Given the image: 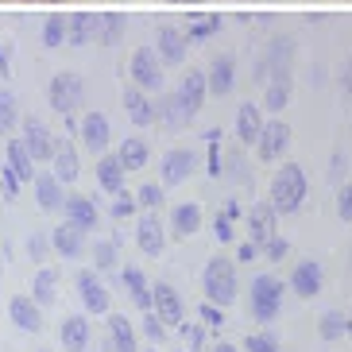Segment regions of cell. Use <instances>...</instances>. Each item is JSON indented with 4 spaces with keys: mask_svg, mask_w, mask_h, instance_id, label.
I'll list each match as a JSON object with an SVG mask.
<instances>
[{
    "mask_svg": "<svg viewBox=\"0 0 352 352\" xmlns=\"http://www.w3.org/2000/svg\"><path fill=\"white\" fill-rule=\"evenodd\" d=\"M170 4H201V0H170Z\"/></svg>",
    "mask_w": 352,
    "mask_h": 352,
    "instance_id": "obj_61",
    "label": "cell"
},
{
    "mask_svg": "<svg viewBox=\"0 0 352 352\" xmlns=\"http://www.w3.org/2000/svg\"><path fill=\"white\" fill-rule=\"evenodd\" d=\"M32 163H35V155L28 151V144H23V140H8V166L23 178V182H35V166Z\"/></svg>",
    "mask_w": 352,
    "mask_h": 352,
    "instance_id": "obj_33",
    "label": "cell"
},
{
    "mask_svg": "<svg viewBox=\"0 0 352 352\" xmlns=\"http://www.w3.org/2000/svg\"><path fill=\"white\" fill-rule=\"evenodd\" d=\"M0 4H63V0H0Z\"/></svg>",
    "mask_w": 352,
    "mask_h": 352,
    "instance_id": "obj_59",
    "label": "cell"
},
{
    "mask_svg": "<svg viewBox=\"0 0 352 352\" xmlns=\"http://www.w3.org/2000/svg\"><path fill=\"white\" fill-rule=\"evenodd\" d=\"M8 318L16 329L23 333H39L43 329V306L32 298V294H16V298L8 302Z\"/></svg>",
    "mask_w": 352,
    "mask_h": 352,
    "instance_id": "obj_12",
    "label": "cell"
},
{
    "mask_svg": "<svg viewBox=\"0 0 352 352\" xmlns=\"http://www.w3.org/2000/svg\"><path fill=\"white\" fill-rule=\"evenodd\" d=\"M54 244L47 236H43V232H32V236H28V256L32 259H47V252H51Z\"/></svg>",
    "mask_w": 352,
    "mask_h": 352,
    "instance_id": "obj_51",
    "label": "cell"
},
{
    "mask_svg": "<svg viewBox=\"0 0 352 352\" xmlns=\"http://www.w3.org/2000/svg\"><path fill=\"white\" fill-rule=\"evenodd\" d=\"M306 201V175H302L298 163H287L275 170L271 178V206L275 213H294V209Z\"/></svg>",
    "mask_w": 352,
    "mask_h": 352,
    "instance_id": "obj_1",
    "label": "cell"
},
{
    "mask_svg": "<svg viewBox=\"0 0 352 352\" xmlns=\"http://www.w3.org/2000/svg\"><path fill=\"white\" fill-rule=\"evenodd\" d=\"M349 333H352V329H349Z\"/></svg>",
    "mask_w": 352,
    "mask_h": 352,
    "instance_id": "obj_63",
    "label": "cell"
},
{
    "mask_svg": "<svg viewBox=\"0 0 352 352\" xmlns=\"http://www.w3.org/2000/svg\"><path fill=\"white\" fill-rule=\"evenodd\" d=\"M120 283H124L128 298H132L140 310H155V294H151V283L144 279V271H140V267H124V271H120Z\"/></svg>",
    "mask_w": 352,
    "mask_h": 352,
    "instance_id": "obj_24",
    "label": "cell"
},
{
    "mask_svg": "<svg viewBox=\"0 0 352 352\" xmlns=\"http://www.w3.org/2000/svg\"><path fill=\"white\" fill-rule=\"evenodd\" d=\"M97 182H101V190H109V194H120V190H124V163H120V155L97 159Z\"/></svg>",
    "mask_w": 352,
    "mask_h": 352,
    "instance_id": "obj_29",
    "label": "cell"
},
{
    "mask_svg": "<svg viewBox=\"0 0 352 352\" xmlns=\"http://www.w3.org/2000/svg\"><path fill=\"white\" fill-rule=\"evenodd\" d=\"M116 155H120L124 170H144V166H147V155H151V151H147V144H144V140H135V135H128L124 144H120V151H116Z\"/></svg>",
    "mask_w": 352,
    "mask_h": 352,
    "instance_id": "obj_37",
    "label": "cell"
},
{
    "mask_svg": "<svg viewBox=\"0 0 352 352\" xmlns=\"http://www.w3.org/2000/svg\"><path fill=\"white\" fill-rule=\"evenodd\" d=\"M140 329H144V337L151 344H163L166 341V321L159 318L155 310H144V321H140Z\"/></svg>",
    "mask_w": 352,
    "mask_h": 352,
    "instance_id": "obj_42",
    "label": "cell"
},
{
    "mask_svg": "<svg viewBox=\"0 0 352 352\" xmlns=\"http://www.w3.org/2000/svg\"><path fill=\"white\" fill-rule=\"evenodd\" d=\"M275 206L271 201H256V206L248 209V240H256L259 248L267 244L271 236H275Z\"/></svg>",
    "mask_w": 352,
    "mask_h": 352,
    "instance_id": "obj_17",
    "label": "cell"
},
{
    "mask_svg": "<svg viewBox=\"0 0 352 352\" xmlns=\"http://www.w3.org/2000/svg\"><path fill=\"white\" fill-rule=\"evenodd\" d=\"M58 341H63L66 352H85L89 349V321H85L82 314L63 318V325H58Z\"/></svg>",
    "mask_w": 352,
    "mask_h": 352,
    "instance_id": "obj_21",
    "label": "cell"
},
{
    "mask_svg": "<svg viewBox=\"0 0 352 352\" xmlns=\"http://www.w3.org/2000/svg\"><path fill=\"white\" fill-rule=\"evenodd\" d=\"M287 101H290V78H271V82H267V97H263V109L283 113Z\"/></svg>",
    "mask_w": 352,
    "mask_h": 352,
    "instance_id": "obj_39",
    "label": "cell"
},
{
    "mask_svg": "<svg viewBox=\"0 0 352 352\" xmlns=\"http://www.w3.org/2000/svg\"><path fill=\"white\" fill-rule=\"evenodd\" d=\"M51 163H54V175L63 178V186L82 175V163H78V147H74L70 140H63V144L54 147V159H51Z\"/></svg>",
    "mask_w": 352,
    "mask_h": 352,
    "instance_id": "obj_30",
    "label": "cell"
},
{
    "mask_svg": "<svg viewBox=\"0 0 352 352\" xmlns=\"http://www.w3.org/2000/svg\"><path fill=\"white\" fill-rule=\"evenodd\" d=\"M201 290H206L209 302L217 306H232L236 302V267L228 256H213L201 271Z\"/></svg>",
    "mask_w": 352,
    "mask_h": 352,
    "instance_id": "obj_2",
    "label": "cell"
},
{
    "mask_svg": "<svg viewBox=\"0 0 352 352\" xmlns=\"http://www.w3.org/2000/svg\"><path fill=\"white\" fill-rule=\"evenodd\" d=\"M221 32V16L213 12V16H201V20H190L186 23V35H190V43H201V39H209V35H217Z\"/></svg>",
    "mask_w": 352,
    "mask_h": 352,
    "instance_id": "obj_40",
    "label": "cell"
},
{
    "mask_svg": "<svg viewBox=\"0 0 352 352\" xmlns=\"http://www.w3.org/2000/svg\"><path fill=\"white\" fill-rule=\"evenodd\" d=\"M259 252H263V248H259L256 240H244V244L236 248V259H240V263H252V259H256Z\"/></svg>",
    "mask_w": 352,
    "mask_h": 352,
    "instance_id": "obj_55",
    "label": "cell"
},
{
    "mask_svg": "<svg viewBox=\"0 0 352 352\" xmlns=\"http://www.w3.org/2000/svg\"><path fill=\"white\" fill-rule=\"evenodd\" d=\"M263 104H252L244 101L236 109V135H240V144H256L259 132H263V113H259Z\"/></svg>",
    "mask_w": 352,
    "mask_h": 352,
    "instance_id": "obj_26",
    "label": "cell"
},
{
    "mask_svg": "<svg viewBox=\"0 0 352 352\" xmlns=\"http://www.w3.org/2000/svg\"><path fill=\"white\" fill-rule=\"evenodd\" d=\"M151 294H155V314L166 321V325H182V318H186V306H182V294H178L170 283H155L151 287Z\"/></svg>",
    "mask_w": 352,
    "mask_h": 352,
    "instance_id": "obj_15",
    "label": "cell"
},
{
    "mask_svg": "<svg viewBox=\"0 0 352 352\" xmlns=\"http://www.w3.org/2000/svg\"><path fill=\"white\" fill-rule=\"evenodd\" d=\"M78 132H82V144L101 155L104 147H109V116L104 113H85L82 124H78Z\"/></svg>",
    "mask_w": 352,
    "mask_h": 352,
    "instance_id": "obj_22",
    "label": "cell"
},
{
    "mask_svg": "<svg viewBox=\"0 0 352 352\" xmlns=\"http://www.w3.org/2000/svg\"><path fill=\"white\" fill-rule=\"evenodd\" d=\"M63 213H66L70 221H78L82 228H97V217H101V213H97V206H94L85 194H70V197H66Z\"/></svg>",
    "mask_w": 352,
    "mask_h": 352,
    "instance_id": "obj_31",
    "label": "cell"
},
{
    "mask_svg": "<svg viewBox=\"0 0 352 352\" xmlns=\"http://www.w3.org/2000/svg\"><path fill=\"white\" fill-rule=\"evenodd\" d=\"M341 175H344V155H333V170H329V178L337 182Z\"/></svg>",
    "mask_w": 352,
    "mask_h": 352,
    "instance_id": "obj_57",
    "label": "cell"
},
{
    "mask_svg": "<svg viewBox=\"0 0 352 352\" xmlns=\"http://www.w3.org/2000/svg\"><path fill=\"white\" fill-rule=\"evenodd\" d=\"M290 63H294V39L290 35H279L271 39L267 54L259 58L256 66V82H271V78H290Z\"/></svg>",
    "mask_w": 352,
    "mask_h": 352,
    "instance_id": "obj_5",
    "label": "cell"
},
{
    "mask_svg": "<svg viewBox=\"0 0 352 352\" xmlns=\"http://www.w3.org/2000/svg\"><path fill=\"white\" fill-rule=\"evenodd\" d=\"M32 298L39 302V306H51V302L58 298V271L43 267L39 275H35V279H32Z\"/></svg>",
    "mask_w": 352,
    "mask_h": 352,
    "instance_id": "obj_35",
    "label": "cell"
},
{
    "mask_svg": "<svg viewBox=\"0 0 352 352\" xmlns=\"http://www.w3.org/2000/svg\"><path fill=\"white\" fill-rule=\"evenodd\" d=\"M47 101H51L54 113L74 116V113H78V104L85 101V82L74 70H58L51 78V85H47Z\"/></svg>",
    "mask_w": 352,
    "mask_h": 352,
    "instance_id": "obj_4",
    "label": "cell"
},
{
    "mask_svg": "<svg viewBox=\"0 0 352 352\" xmlns=\"http://www.w3.org/2000/svg\"><path fill=\"white\" fill-rule=\"evenodd\" d=\"M135 201H140V209H159V206H163V190L147 182V186L135 190Z\"/></svg>",
    "mask_w": 352,
    "mask_h": 352,
    "instance_id": "obj_47",
    "label": "cell"
},
{
    "mask_svg": "<svg viewBox=\"0 0 352 352\" xmlns=\"http://www.w3.org/2000/svg\"><path fill=\"white\" fill-rule=\"evenodd\" d=\"M201 321H206L209 329H221V325H225V306H217V302L206 298V306H201Z\"/></svg>",
    "mask_w": 352,
    "mask_h": 352,
    "instance_id": "obj_50",
    "label": "cell"
},
{
    "mask_svg": "<svg viewBox=\"0 0 352 352\" xmlns=\"http://www.w3.org/2000/svg\"><path fill=\"white\" fill-rule=\"evenodd\" d=\"M194 175V151L190 147H175L163 155V186H182Z\"/></svg>",
    "mask_w": 352,
    "mask_h": 352,
    "instance_id": "obj_18",
    "label": "cell"
},
{
    "mask_svg": "<svg viewBox=\"0 0 352 352\" xmlns=\"http://www.w3.org/2000/svg\"><path fill=\"white\" fill-rule=\"evenodd\" d=\"M8 54H12V47L8 43H0V74H8Z\"/></svg>",
    "mask_w": 352,
    "mask_h": 352,
    "instance_id": "obj_58",
    "label": "cell"
},
{
    "mask_svg": "<svg viewBox=\"0 0 352 352\" xmlns=\"http://www.w3.org/2000/svg\"><path fill=\"white\" fill-rule=\"evenodd\" d=\"M349 329H352V321L344 318L341 310H325V314H321V321H318V333L325 337V341H341Z\"/></svg>",
    "mask_w": 352,
    "mask_h": 352,
    "instance_id": "obj_38",
    "label": "cell"
},
{
    "mask_svg": "<svg viewBox=\"0 0 352 352\" xmlns=\"http://www.w3.org/2000/svg\"><path fill=\"white\" fill-rule=\"evenodd\" d=\"M97 35V12H74L70 16V47H85Z\"/></svg>",
    "mask_w": 352,
    "mask_h": 352,
    "instance_id": "obj_32",
    "label": "cell"
},
{
    "mask_svg": "<svg viewBox=\"0 0 352 352\" xmlns=\"http://www.w3.org/2000/svg\"><path fill=\"white\" fill-rule=\"evenodd\" d=\"M66 39H70V16L51 12V16H47V23H43V47H47V51H54V47H63Z\"/></svg>",
    "mask_w": 352,
    "mask_h": 352,
    "instance_id": "obj_34",
    "label": "cell"
},
{
    "mask_svg": "<svg viewBox=\"0 0 352 352\" xmlns=\"http://www.w3.org/2000/svg\"><path fill=\"white\" fill-rule=\"evenodd\" d=\"M124 28H128L124 12H97V35H94V43H101V47H113V43H120Z\"/></svg>",
    "mask_w": 352,
    "mask_h": 352,
    "instance_id": "obj_28",
    "label": "cell"
},
{
    "mask_svg": "<svg viewBox=\"0 0 352 352\" xmlns=\"http://www.w3.org/2000/svg\"><path fill=\"white\" fill-rule=\"evenodd\" d=\"M147 352H155V349H147Z\"/></svg>",
    "mask_w": 352,
    "mask_h": 352,
    "instance_id": "obj_62",
    "label": "cell"
},
{
    "mask_svg": "<svg viewBox=\"0 0 352 352\" xmlns=\"http://www.w3.org/2000/svg\"><path fill=\"white\" fill-rule=\"evenodd\" d=\"M159 51H151V47H140V51L132 54V82L140 85V89H163V66H159L155 58Z\"/></svg>",
    "mask_w": 352,
    "mask_h": 352,
    "instance_id": "obj_8",
    "label": "cell"
},
{
    "mask_svg": "<svg viewBox=\"0 0 352 352\" xmlns=\"http://www.w3.org/2000/svg\"><path fill=\"white\" fill-rule=\"evenodd\" d=\"M51 244H54V252H58L63 259H78L85 252V228L78 225V221L66 217L63 225L51 232Z\"/></svg>",
    "mask_w": 352,
    "mask_h": 352,
    "instance_id": "obj_13",
    "label": "cell"
},
{
    "mask_svg": "<svg viewBox=\"0 0 352 352\" xmlns=\"http://www.w3.org/2000/svg\"><path fill=\"white\" fill-rule=\"evenodd\" d=\"M135 209H140V201H135V194H128V190H120V194H116V201H113V217H116V221H124V217H132Z\"/></svg>",
    "mask_w": 352,
    "mask_h": 352,
    "instance_id": "obj_46",
    "label": "cell"
},
{
    "mask_svg": "<svg viewBox=\"0 0 352 352\" xmlns=\"http://www.w3.org/2000/svg\"><path fill=\"white\" fill-rule=\"evenodd\" d=\"M248 310L256 321H275L283 310V283L275 275H256L252 279V290H248Z\"/></svg>",
    "mask_w": 352,
    "mask_h": 352,
    "instance_id": "obj_3",
    "label": "cell"
},
{
    "mask_svg": "<svg viewBox=\"0 0 352 352\" xmlns=\"http://www.w3.org/2000/svg\"><path fill=\"white\" fill-rule=\"evenodd\" d=\"M155 109H159V120H163V124H170V128H182V124H190V120H194V116L186 113V104H182V97H178V94L163 97Z\"/></svg>",
    "mask_w": 352,
    "mask_h": 352,
    "instance_id": "obj_36",
    "label": "cell"
},
{
    "mask_svg": "<svg viewBox=\"0 0 352 352\" xmlns=\"http://www.w3.org/2000/svg\"><path fill=\"white\" fill-rule=\"evenodd\" d=\"M35 197H39V206L47 209V213H58V209L66 206L63 178L58 175H35Z\"/></svg>",
    "mask_w": 352,
    "mask_h": 352,
    "instance_id": "obj_27",
    "label": "cell"
},
{
    "mask_svg": "<svg viewBox=\"0 0 352 352\" xmlns=\"http://www.w3.org/2000/svg\"><path fill=\"white\" fill-rule=\"evenodd\" d=\"M341 89L352 94V54H349V63H344V70H341Z\"/></svg>",
    "mask_w": 352,
    "mask_h": 352,
    "instance_id": "obj_56",
    "label": "cell"
},
{
    "mask_svg": "<svg viewBox=\"0 0 352 352\" xmlns=\"http://www.w3.org/2000/svg\"><path fill=\"white\" fill-rule=\"evenodd\" d=\"M206 94H209V78L201 70H186L182 74V85H178V97L186 104V113L197 116L201 113V104H206Z\"/></svg>",
    "mask_w": 352,
    "mask_h": 352,
    "instance_id": "obj_19",
    "label": "cell"
},
{
    "mask_svg": "<svg viewBox=\"0 0 352 352\" xmlns=\"http://www.w3.org/2000/svg\"><path fill=\"white\" fill-rule=\"evenodd\" d=\"M206 78H209V94L213 97L232 94V85H236V58H232V54H217V58L209 63Z\"/></svg>",
    "mask_w": 352,
    "mask_h": 352,
    "instance_id": "obj_16",
    "label": "cell"
},
{
    "mask_svg": "<svg viewBox=\"0 0 352 352\" xmlns=\"http://www.w3.org/2000/svg\"><path fill=\"white\" fill-rule=\"evenodd\" d=\"M78 298H82V306L89 314H109V290H104L101 275H97V267L89 271H78Z\"/></svg>",
    "mask_w": 352,
    "mask_h": 352,
    "instance_id": "obj_9",
    "label": "cell"
},
{
    "mask_svg": "<svg viewBox=\"0 0 352 352\" xmlns=\"http://www.w3.org/2000/svg\"><path fill=\"white\" fill-rule=\"evenodd\" d=\"M213 352H236V349H232V344H225V341H221V344H217V349H213Z\"/></svg>",
    "mask_w": 352,
    "mask_h": 352,
    "instance_id": "obj_60",
    "label": "cell"
},
{
    "mask_svg": "<svg viewBox=\"0 0 352 352\" xmlns=\"http://www.w3.org/2000/svg\"><path fill=\"white\" fill-rule=\"evenodd\" d=\"M290 147V124H283V120H271V124H263V132H259L256 140V151L263 163H279L283 155H287Z\"/></svg>",
    "mask_w": 352,
    "mask_h": 352,
    "instance_id": "obj_7",
    "label": "cell"
},
{
    "mask_svg": "<svg viewBox=\"0 0 352 352\" xmlns=\"http://www.w3.org/2000/svg\"><path fill=\"white\" fill-rule=\"evenodd\" d=\"M94 267L97 271H113L116 267V244H109V240L94 244Z\"/></svg>",
    "mask_w": 352,
    "mask_h": 352,
    "instance_id": "obj_44",
    "label": "cell"
},
{
    "mask_svg": "<svg viewBox=\"0 0 352 352\" xmlns=\"http://www.w3.org/2000/svg\"><path fill=\"white\" fill-rule=\"evenodd\" d=\"M244 349H248V352H279V341H275L271 333H252Z\"/></svg>",
    "mask_w": 352,
    "mask_h": 352,
    "instance_id": "obj_49",
    "label": "cell"
},
{
    "mask_svg": "<svg viewBox=\"0 0 352 352\" xmlns=\"http://www.w3.org/2000/svg\"><path fill=\"white\" fill-rule=\"evenodd\" d=\"M170 236L175 240H186L194 236L197 228H201V206H194V201H186V206H175L170 209Z\"/></svg>",
    "mask_w": 352,
    "mask_h": 352,
    "instance_id": "obj_23",
    "label": "cell"
},
{
    "mask_svg": "<svg viewBox=\"0 0 352 352\" xmlns=\"http://www.w3.org/2000/svg\"><path fill=\"white\" fill-rule=\"evenodd\" d=\"M217 140H221L217 128H213V132H206V144H209V166H206V170H209V178L225 175V166H221V144H217Z\"/></svg>",
    "mask_w": 352,
    "mask_h": 352,
    "instance_id": "obj_43",
    "label": "cell"
},
{
    "mask_svg": "<svg viewBox=\"0 0 352 352\" xmlns=\"http://www.w3.org/2000/svg\"><path fill=\"white\" fill-rule=\"evenodd\" d=\"M213 232H217V240H221V244H228V240L236 236V228H232V217H228V213L213 217Z\"/></svg>",
    "mask_w": 352,
    "mask_h": 352,
    "instance_id": "obj_52",
    "label": "cell"
},
{
    "mask_svg": "<svg viewBox=\"0 0 352 352\" xmlns=\"http://www.w3.org/2000/svg\"><path fill=\"white\" fill-rule=\"evenodd\" d=\"M109 352H140L135 329L124 314H109Z\"/></svg>",
    "mask_w": 352,
    "mask_h": 352,
    "instance_id": "obj_25",
    "label": "cell"
},
{
    "mask_svg": "<svg viewBox=\"0 0 352 352\" xmlns=\"http://www.w3.org/2000/svg\"><path fill=\"white\" fill-rule=\"evenodd\" d=\"M23 144H28V151L35 155V163H51L58 140H54V132L43 124L39 116H28V120H23Z\"/></svg>",
    "mask_w": 352,
    "mask_h": 352,
    "instance_id": "obj_6",
    "label": "cell"
},
{
    "mask_svg": "<svg viewBox=\"0 0 352 352\" xmlns=\"http://www.w3.org/2000/svg\"><path fill=\"white\" fill-rule=\"evenodd\" d=\"M186 47H190V35L182 28H159L155 35V51L166 66H182L186 63Z\"/></svg>",
    "mask_w": 352,
    "mask_h": 352,
    "instance_id": "obj_11",
    "label": "cell"
},
{
    "mask_svg": "<svg viewBox=\"0 0 352 352\" xmlns=\"http://www.w3.org/2000/svg\"><path fill=\"white\" fill-rule=\"evenodd\" d=\"M124 109H128V116H132V124H140V128L159 120L155 101H147V89H140V85H128L124 89Z\"/></svg>",
    "mask_w": 352,
    "mask_h": 352,
    "instance_id": "obj_20",
    "label": "cell"
},
{
    "mask_svg": "<svg viewBox=\"0 0 352 352\" xmlns=\"http://www.w3.org/2000/svg\"><path fill=\"white\" fill-rule=\"evenodd\" d=\"M178 329H182V341L190 344V352H201V349H206V329H201V325H194V321H182Z\"/></svg>",
    "mask_w": 352,
    "mask_h": 352,
    "instance_id": "obj_45",
    "label": "cell"
},
{
    "mask_svg": "<svg viewBox=\"0 0 352 352\" xmlns=\"http://www.w3.org/2000/svg\"><path fill=\"white\" fill-rule=\"evenodd\" d=\"M263 252H267V259H283V256H287V240H283V236H271L267 244H263Z\"/></svg>",
    "mask_w": 352,
    "mask_h": 352,
    "instance_id": "obj_54",
    "label": "cell"
},
{
    "mask_svg": "<svg viewBox=\"0 0 352 352\" xmlns=\"http://www.w3.org/2000/svg\"><path fill=\"white\" fill-rule=\"evenodd\" d=\"M321 287H325V271H321L318 259L294 263V271H290V290H294L298 298H314V294H321Z\"/></svg>",
    "mask_w": 352,
    "mask_h": 352,
    "instance_id": "obj_10",
    "label": "cell"
},
{
    "mask_svg": "<svg viewBox=\"0 0 352 352\" xmlns=\"http://www.w3.org/2000/svg\"><path fill=\"white\" fill-rule=\"evenodd\" d=\"M16 120H20V104L8 89H0V135H8L16 128Z\"/></svg>",
    "mask_w": 352,
    "mask_h": 352,
    "instance_id": "obj_41",
    "label": "cell"
},
{
    "mask_svg": "<svg viewBox=\"0 0 352 352\" xmlns=\"http://www.w3.org/2000/svg\"><path fill=\"white\" fill-rule=\"evenodd\" d=\"M135 244H140V252L144 256H159L166 244V228L159 225L155 209H147L144 217H140V225H135Z\"/></svg>",
    "mask_w": 352,
    "mask_h": 352,
    "instance_id": "obj_14",
    "label": "cell"
},
{
    "mask_svg": "<svg viewBox=\"0 0 352 352\" xmlns=\"http://www.w3.org/2000/svg\"><path fill=\"white\" fill-rule=\"evenodd\" d=\"M20 182H23V178L16 175V170H12L8 163L0 166V190H4V197H8V201H12L16 194H20Z\"/></svg>",
    "mask_w": 352,
    "mask_h": 352,
    "instance_id": "obj_48",
    "label": "cell"
},
{
    "mask_svg": "<svg viewBox=\"0 0 352 352\" xmlns=\"http://www.w3.org/2000/svg\"><path fill=\"white\" fill-rule=\"evenodd\" d=\"M337 213H341V221H352V182L341 186V194H337Z\"/></svg>",
    "mask_w": 352,
    "mask_h": 352,
    "instance_id": "obj_53",
    "label": "cell"
}]
</instances>
